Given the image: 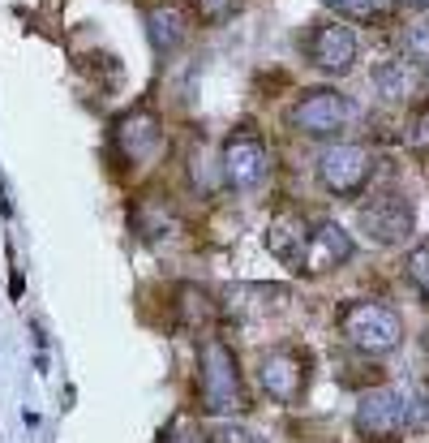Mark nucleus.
Returning <instances> with one entry per match:
<instances>
[{"mask_svg": "<svg viewBox=\"0 0 429 443\" xmlns=\"http://www.w3.org/2000/svg\"><path fill=\"white\" fill-rule=\"evenodd\" d=\"M357 228L373 245H403L416 228V211L399 189H378L357 207Z\"/></svg>", "mask_w": 429, "mask_h": 443, "instance_id": "20e7f679", "label": "nucleus"}, {"mask_svg": "<svg viewBox=\"0 0 429 443\" xmlns=\"http://www.w3.org/2000/svg\"><path fill=\"white\" fill-rule=\"evenodd\" d=\"M425 349H429V332H425Z\"/></svg>", "mask_w": 429, "mask_h": 443, "instance_id": "b1692460", "label": "nucleus"}, {"mask_svg": "<svg viewBox=\"0 0 429 443\" xmlns=\"http://www.w3.org/2000/svg\"><path fill=\"white\" fill-rule=\"evenodd\" d=\"M219 164H223V185H232L236 194L258 189L270 177V151L254 125H241L228 134V142L219 151Z\"/></svg>", "mask_w": 429, "mask_h": 443, "instance_id": "423d86ee", "label": "nucleus"}, {"mask_svg": "<svg viewBox=\"0 0 429 443\" xmlns=\"http://www.w3.org/2000/svg\"><path fill=\"white\" fill-rule=\"evenodd\" d=\"M232 5H236V0H197V9L207 13V17H215V22H219V17H228Z\"/></svg>", "mask_w": 429, "mask_h": 443, "instance_id": "4be33fe9", "label": "nucleus"}, {"mask_svg": "<svg viewBox=\"0 0 429 443\" xmlns=\"http://www.w3.org/2000/svg\"><path fill=\"white\" fill-rule=\"evenodd\" d=\"M408 5H416V9H429V0H408Z\"/></svg>", "mask_w": 429, "mask_h": 443, "instance_id": "5701e85b", "label": "nucleus"}, {"mask_svg": "<svg viewBox=\"0 0 429 443\" xmlns=\"http://www.w3.org/2000/svg\"><path fill=\"white\" fill-rule=\"evenodd\" d=\"M159 443H207V435L193 430V426H168Z\"/></svg>", "mask_w": 429, "mask_h": 443, "instance_id": "412c9836", "label": "nucleus"}, {"mask_svg": "<svg viewBox=\"0 0 429 443\" xmlns=\"http://www.w3.org/2000/svg\"><path fill=\"white\" fill-rule=\"evenodd\" d=\"M408 142L416 146V151H429V108H421L412 116V125H408Z\"/></svg>", "mask_w": 429, "mask_h": 443, "instance_id": "aec40b11", "label": "nucleus"}, {"mask_svg": "<svg viewBox=\"0 0 429 443\" xmlns=\"http://www.w3.org/2000/svg\"><path fill=\"white\" fill-rule=\"evenodd\" d=\"M163 146V125L150 108H133L112 125V151L129 164H150Z\"/></svg>", "mask_w": 429, "mask_h": 443, "instance_id": "9d476101", "label": "nucleus"}, {"mask_svg": "<svg viewBox=\"0 0 429 443\" xmlns=\"http://www.w3.org/2000/svg\"><path fill=\"white\" fill-rule=\"evenodd\" d=\"M146 35L155 43V52H176L185 39H189V17L176 9V5H155L146 13Z\"/></svg>", "mask_w": 429, "mask_h": 443, "instance_id": "f8f14e48", "label": "nucleus"}, {"mask_svg": "<svg viewBox=\"0 0 429 443\" xmlns=\"http://www.w3.org/2000/svg\"><path fill=\"white\" fill-rule=\"evenodd\" d=\"M339 327H343V340L352 349H361L369 357L395 353L403 344V318L387 302H352L339 318Z\"/></svg>", "mask_w": 429, "mask_h": 443, "instance_id": "7ed1b4c3", "label": "nucleus"}, {"mask_svg": "<svg viewBox=\"0 0 429 443\" xmlns=\"http://www.w3.org/2000/svg\"><path fill=\"white\" fill-rule=\"evenodd\" d=\"M266 245L275 250V258H284L300 276H326L357 258V241L335 219H309V224L275 219L266 233Z\"/></svg>", "mask_w": 429, "mask_h": 443, "instance_id": "f257e3e1", "label": "nucleus"}, {"mask_svg": "<svg viewBox=\"0 0 429 443\" xmlns=\"http://www.w3.org/2000/svg\"><path fill=\"white\" fill-rule=\"evenodd\" d=\"M305 56L322 73H348L361 61V35L348 22H318L305 39Z\"/></svg>", "mask_w": 429, "mask_h": 443, "instance_id": "1a4fd4ad", "label": "nucleus"}, {"mask_svg": "<svg viewBox=\"0 0 429 443\" xmlns=\"http://www.w3.org/2000/svg\"><path fill=\"white\" fill-rule=\"evenodd\" d=\"M197 379H202V409L211 417H232L245 405V379L236 353L223 336H207L197 349Z\"/></svg>", "mask_w": 429, "mask_h": 443, "instance_id": "f03ea898", "label": "nucleus"}, {"mask_svg": "<svg viewBox=\"0 0 429 443\" xmlns=\"http://www.w3.org/2000/svg\"><path fill=\"white\" fill-rule=\"evenodd\" d=\"M403 276H408V280H412V288L429 302V241L412 245V254L403 258Z\"/></svg>", "mask_w": 429, "mask_h": 443, "instance_id": "f3484780", "label": "nucleus"}, {"mask_svg": "<svg viewBox=\"0 0 429 443\" xmlns=\"http://www.w3.org/2000/svg\"><path fill=\"white\" fill-rule=\"evenodd\" d=\"M373 86L382 100H403V95H412L416 86V69H412V56H391L373 69Z\"/></svg>", "mask_w": 429, "mask_h": 443, "instance_id": "ddd939ff", "label": "nucleus"}, {"mask_svg": "<svg viewBox=\"0 0 429 443\" xmlns=\"http://www.w3.org/2000/svg\"><path fill=\"white\" fill-rule=\"evenodd\" d=\"M258 383H262V391L270 401L292 405V401H300V391H305V383H309V362L296 349H275L258 366Z\"/></svg>", "mask_w": 429, "mask_h": 443, "instance_id": "9b49d317", "label": "nucleus"}, {"mask_svg": "<svg viewBox=\"0 0 429 443\" xmlns=\"http://www.w3.org/2000/svg\"><path fill=\"white\" fill-rule=\"evenodd\" d=\"M189 185H193L197 194H215V189L223 185V164H219V155L193 151V155H189Z\"/></svg>", "mask_w": 429, "mask_h": 443, "instance_id": "4468645a", "label": "nucleus"}, {"mask_svg": "<svg viewBox=\"0 0 429 443\" xmlns=\"http://www.w3.org/2000/svg\"><path fill=\"white\" fill-rule=\"evenodd\" d=\"M326 9H335L343 17H361V22H378L395 9V0H322Z\"/></svg>", "mask_w": 429, "mask_h": 443, "instance_id": "2eb2a0df", "label": "nucleus"}, {"mask_svg": "<svg viewBox=\"0 0 429 443\" xmlns=\"http://www.w3.org/2000/svg\"><path fill=\"white\" fill-rule=\"evenodd\" d=\"M207 443H266L258 430H249V426H219Z\"/></svg>", "mask_w": 429, "mask_h": 443, "instance_id": "6ab92c4d", "label": "nucleus"}, {"mask_svg": "<svg viewBox=\"0 0 429 443\" xmlns=\"http://www.w3.org/2000/svg\"><path fill=\"white\" fill-rule=\"evenodd\" d=\"M352 100H343L339 91H305L300 100L292 104L288 121L296 134H309V138H335L348 121H352Z\"/></svg>", "mask_w": 429, "mask_h": 443, "instance_id": "6e6552de", "label": "nucleus"}, {"mask_svg": "<svg viewBox=\"0 0 429 443\" xmlns=\"http://www.w3.org/2000/svg\"><path fill=\"white\" fill-rule=\"evenodd\" d=\"M378 155L365 142H331L318 155V181L335 194V199H357V194L369 185Z\"/></svg>", "mask_w": 429, "mask_h": 443, "instance_id": "39448f33", "label": "nucleus"}, {"mask_svg": "<svg viewBox=\"0 0 429 443\" xmlns=\"http://www.w3.org/2000/svg\"><path fill=\"white\" fill-rule=\"evenodd\" d=\"M352 426H357L365 439H395L408 430V387H369L357 401V413H352Z\"/></svg>", "mask_w": 429, "mask_h": 443, "instance_id": "0eeeda50", "label": "nucleus"}, {"mask_svg": "<svg viewBox=\"0 0 429 443\" xmlns=\"http://www.w3.org/2000/svg\"><path fill=\"white\" fill-rule=\"evenodd\" d=\"M176 302H181V318H185L189 327H202L211 318V297L202 288H181V297H176Z\"/></svg>", "mask_w": 429, "mask_h": 443, "instance_id": "a211bd4d", "label": "nucleus"}, {"mask_svg": "<svg viewBox=\"0 0 429 443\" xmlns=\"http://www.w3.org/2000/svg\"><path fill=\"white\" fill-rule=\"evenodd\" d=\"M172 228V211L163 207V203H155V199H150V203H142L138 207V233L146 237V241H155L159 233H168Z\"/></svg>", "mask_w": 429, "mask_h": 443, "instance_id": "dca6fc26", "label": "nucleus"}]
</instances>
